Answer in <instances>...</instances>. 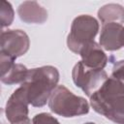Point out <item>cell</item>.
Segmentation results:
<instances>
[{
	"label": "cell",
	"instance_id": "cell-1",
	"mask_svg": "<svg viewBox=\"0 0 124 124\" xmlns=\"http://www.w3.org/2000/svg\"><path fill=\"white\" fill-rule=\"evenodd\" d=\"M59 72L53 66H43L30 69L26 80L21 84L25 87L30 105L36 108L44 107L51 93L58 86Z\"/></svg>",
	"mask_w": 124,
	"mask_h": 124
},
{
	"label": "cell",
	"instance_id": "cell-2",
	"mask_svg": "<svg viewBox=\"0 0 124 124\" xmlns=\"http://www.w3.org/2000/svg\"><path fill=\"white\" fill-rule=\"evenodd\" d=\"M49 109L63 117H75L88 113L89 105L80 96L75 95L66 86L58 85L48 100Z\"/></svg>",
	"mask_w": 124,
	"mask_h": 124
},
{
	"label": "cell",
	"instance_id": "cell-3",
	"mask_svg": "<svg viewBox=\"0 0 124 124\" xmlns=\"http://www.w3.org/2000/svg\"><path fill=\"white\" fill-rule=\"evenodd\" d=\"M98 20L89 15H80L74 18L67 37L68 48L79 54L82 47L94 41L99 31Z\"/></svg>",
	"mask_w": 124,
	"mask_h": 124
},
{
	"label": "cell",
	"instance_id": "cell-4",
	"mask_svg": "<svg viewBox=\"0 0 124 124\" xmlns=\"http://www.w3.org/2000/svg\"><path fill=\"white\" fill-rule=\"evenodd\" d=\"M105 70H94L86 67L82 61H78L73 68L72 78L74 83L79 87L89 98L108 79Z\"/></svg>",
	"mask_w": 124,
	"mask_h": 124
},
{
	"label": "cell",
	"instance_id": "cell-5",
	"mask_svg": "<svg viewBox=\"0 0 124 124\" xmlns=\"http://www.w3.org/2000/svg\"><path fill=\"white\" fill-rule=\"evenodd\" d=\"M30 46L28 35L20 29H8L1 31L0 52L15 59L25 54Z\"/></svg>",
	"mask_w": 124,
	"mask_h": 124
},
{
	"label": "cell",
	"instance_id": "cell-6",
	"mask_svg": "<svg viewBox=\"0 0 124 124\" xmlns=\"http://www.w3.org/2000/svg\"><path fill=\"white\" fill-rule=\"evenodd\" d=\"M90 105L96 112L112 122L124 124V95L108 98L92 95L90 97Z\"/></svg>",
	"mask_w": 124,
	"mask_h": 124
},
{
	"label": "cell",
	"instance_id": "cell-7",
	"mask_svg": "<svg viewBox=\"0 0 124 124\" xmlns=\"http://www.w3.org/2000/svg\"><path fill=\"white\" fill-rule=\"evenodd\" d=\"M28 99L25 87L20 85L10 96L6 103L5 113L10 123H16L25 120L28 117Z\"/></svg>",
	"mask_w": 124,
	"mask_h": 124
},
{
	"label": "cell",
	"instance_id": "cell-8",
	"mask_svg": "<svg viewBox=\"0 0 124 124\" xmlns=\"http://www.w3.org/2000/svg\"><path fill=\"white\" fill-rule=\"evenodd\" d=\"M100 46L109 51L118 50L124 46V26L110 22L103 24L100 34Z\"/></svg>",
	"mask_w": 124,
	"mask_h": 124
},
{
	"label": "cell",
	"instance_id": "cell-9",
	"mask_svg": "<svg viewBox=\"0 0 124 124\" xmlns=\"http://www.w3.org/2000/svg\"><path fill=\"white\" fill-rule=\"evenodd\" d=\"M79 55L81 56L82 63L86 67L94 70H104L108 61V58L102 46L95 41L82 47Z\"/></svg>",
	"mask_w": 124,
	"mask_h": 124
},
{
	"label": "cell",
	"instance_id": "cell-10",
	"mask_svg": "<svg viewBox=\"0 0 124 124\" xmlns=\"http://www.w3.org/2000/svg\"><path fill=\"white\" fill-rule=\"evenodd\" d=\"M19 18L25 23L43 24L47 19L46 10L36 1H24L17 8Z\"/></svg>",
	"mask_w": 124,
	"mask_h": 124
},
{
	"label": "cell",
	"instance_id": "cell-11",
	"mask_svg": "<svg viewBox=\"0 0 124 124\" xmlns=\"http://www.w3.org/2000/svg\"><path fill=\"white\" fill-rule=\"evenodd\" d=\"M98 17L103 24L110 22L122 24L124 23V7L116 3L106 4L99 9Z\"/></svg>",
	"mask_w": 124,
	"mask_h": 124
},
{
	"label": "cell",
	"instance_id": "cell-12",
	"mask_svg": "<svg viewBox=\"0 0 124 124\" xmlns=\"http://www.w3.org/2000/svg\"><path fill=\"white\" fill-rule=\"evenodd\" d=\"M29 70L22 64H14L5 74L1 75V81L5 84L12 85L16 83H23L28 76Z\"/></svg>",
	"mask_w": 124,
	"mask_h": 124
},
{
	"label": "cell",
	"instance_id": "cell-13",
	"mask_svg": "<svg viewBox=\"0 0 124 124\" xmlns=\"http://www.w3.org/2000/svg\"><path fill=\"white\" fill-rule=\"evenodd\" d=\"M15 17V12L10 2L5 0L0 1V24L1 28L10 26Z\"/></svg>",
	"mask_w": 124,
	"mask_h": 124
},
{
	"label": "cell",
	"instance_id": "cell-14",
	"mask_svg": "<svg viewBox=\"0 0 124 124\" xmlns=\"http://www.w3.org/2000/svg\"><path fill=\"white\" fill-rule=\"evenodd\" d=\"M32 124H60V123L51 114L46 112H42L36 114L33 117Z\"/></svg>",
	"mask_w": 124,
	"mask_h": 124
},
{
	"label": "cell",
	"instance_id": "cell-15",
	"mask_svg": "<svg viewBox=\"0 0 124 124\" xmlns=\"http://www.w3.org/2000/svg\"><path fill=\"white\" fill-rule=\"evenodd\" d=\"M111 75L124 79V60H119L113 64Z\"/></svg>",
	"mask_w": 124,
	"mask_h": 124
},
{
	"label": "cell",
	"instance_id": "cell-16",
	"mask_svg": "<svg viewBox=\"0 0 124 124\" xmlns=\"http://www.w3.org/2000/svg\"><path fill=\"white\" fill-rule=\"evenodd\" d=\"M12 124H31V120H30V118H27L25 120L18 121V122H16V123H12Z\"/></svg>",
	"mask_w": 124,
	"mask_h": 124
},
{
	"label": "cell",
	"instance_id": "cell-17",
	"mask_svg": "<svg viewBox=\"0 0 124 124\" xmlns=\"http://www.w3.org/2000/svg\"><path fill=\"white\" fill-rule=\"evenodd\" d=\"M84 124H95L94 122H86V123H84Z\"/></svg>",
	"mask_w": 124,
	"mask_h": 124
}]
</instances>
